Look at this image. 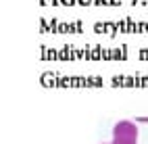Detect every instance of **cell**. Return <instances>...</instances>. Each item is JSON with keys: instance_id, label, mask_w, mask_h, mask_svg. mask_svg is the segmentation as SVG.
Instances as JSON below:
<instances>
[{"instance_id": "obj_1", "label": "cell", "mask_w": 148, "mask_h": 144, "mask_svg": "<svg viewBox=\"0 0 148 144\" xmlns=\"http://www.w3.org/2000/svg\"><path fill=\"white\" fill-rule=\"evenodd\" d=\"M138 128L132 121H119L113 128V142H136Z\"/></svg>"}, {"instance_id": "obj_2", "label": "cell", "mask_w": 148, "mask_h": 144, "mask_svg": "<svg viewBox=\"0 0 148 144\" xmlns=\"http://www.w3.org/2000/svg\"><path fill=\"white\" fill-rule=\"evenodd\" d=\"M113 144H136V142H113Z\"/></svg>"}, {"instance_id": "obj_3", "label": "cell", "mask_w": 148, "mask_h": 144, "mask_svg": "<svg viewBox=\"0 0 148 144\" xmlns=\"http://www.w3.org/2000/svg\"><path fill=\"white\" fill-rule=\"evenodd\" d=\"M102 144H113V142H102Z\"/></svg>"}]
</instances>
